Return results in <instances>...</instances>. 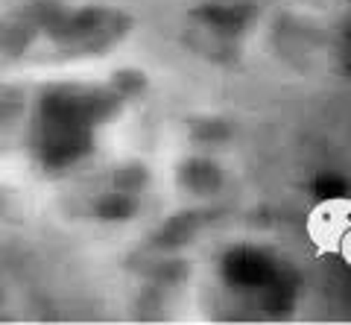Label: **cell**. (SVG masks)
Masks as SVG:
<instances>
[{
	"label": "cell",
	"mask_w": 351,
	"mask_h": 325,
	"mask_svg": "<svg viewBox=\"0 0 351 325\" xmlns=\"http://www.w3.org/2000/svg\"><path fill=\"white\" fill-rule=\"evenodd\" d=\"M278 273L281 269L272 261V255L258 246H234L219 261V276L226 278V285L232 290H249V293H261Z\"/></svg>",
	"instance_id": "6da1fadb"
},
{
	"label": "cell",
	"mask_w": 351,
	"mask_h": 325,
	"mask_svg": "<svg viewBox=\"0 0 351 325\" xmlns=\"http://www.w3.org/2000/svg\"><path fill=\"white\" fill-rule=\"evenodd\" d=\"M182 185L193 193L208 197V193H217L223 188V170L208 158H191L188 165L182 167Z\"/></svg>",
	"instance_id": "7a4b0ae2"
},
{
	"label": "cell",
	"mask_w": 351,
	"mask_h": 325,
	"mask_svg": "<svg viewBox=\"0 0 351 325\" xmlns=\"http://www.w3.org/2000/svg\"><path fill=\"white\" fill-rule=\"evenodd\" d=\"M311 188H313V193H316L319 200L331 202V200H339V197H343V193L348 191V182L339 176V173L325 170V173H319V176H313Z\"/></svg>",
	"instance_id": "3957f363"
},
{
	"label": "cell",
	"mask_w": 351,
	"mask_h": 325,
	"mask_svg": "<svg viewBox=\"0 0 351 325\" xmlns=\"http://www.w3.org/2000/svg\"><path fill=\"white\" fill-rule=\"evenodd\" d=\"M193 229H196V217L188 211V214H179V217H173V220L164 226V232H161V237H167V241H161L164 246H173V243H184L188 237L193 234Z\"/></svg>",
	"instance_id": "277c9868"
},
{
	"label": "cell",
	"mask_w": 351,
	"mask_h": 325,
	"mask_svg": "<svg viewBox=\"0 0 351 325\" xmlns=\"http://www.w3.org/2000/svg\"><path fill=\"white\" fill-rule=\"evenodd\" d=\"M135 211V200H129V193H114L108 202H103V217H132Z\"/></svg>",
	"instance_id": "5b68a950"
}]
</instances>
